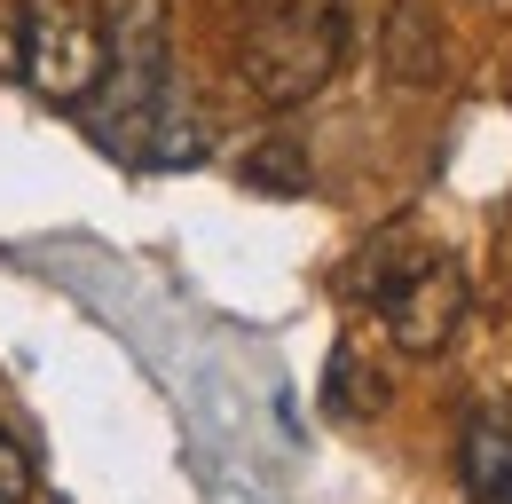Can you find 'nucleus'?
<instances>
[{
    "instance_id": "423d86ee",
    "label": "nucleus",
    "mask_w": 512,
    "mask_h": 504,
    "mask_svg": "<svg viewBox=\"0 0 512 504\" xmlns=\"http://www.w3.org/2000/svg\"><path fill=\"white\" fill-rule=\"evenodd\" d=\"M457 473L473 504H512V418H473L457 441Z\"/></svg>"
},
{
    "instance_id": "39448f33",
    "label": "nucleus",
    "mask_w": 512,
    "mask_h": 504,
    "mask_svg": "<svg viewBox=\"0 0 512 504\" xmlns=\"http://www.w3.org/2000/svg\"><path fill=\"white\" fill-rule=\"evenodd\" d=\"M442 32H434V16L418 8V0H394L386 8V71L402 79V87H434L442 79Z\"/></svg>"
},
{
    "instance_id": "0eeeda50",
    "label": "nucleus",
    "mask_w": 512,
    "mask_h": 504,
    "mask_svg": "<svg viewBox=\"0 0 512 504\" xmlns=\"http://www.w3.org/2000/svg\"><path fill=\"white\" fill-rule=\"evenodd\" d=\"M323 402H331L339 418H363V410H379V402H386L379 378L355 363V347H339V355H331V394H323Z\"/></svg>"
},
{
    "instance_id": "7ed1b4c3",
    "label": "nucleus",
    "mask_w": 512,
    "mask_h": 504,
    "mask_svg": "<svg viewBox=\"0 0 512 504\" xmlns=\"http://www.w3.org/2000/svg\"><path fill=\"white\" fill-rule=\"evenodd\" d=\"M347 56V8L339 0H253L237 71L268 111H292L323 95V79Z\"/></svg>"
},
{
    "instance_id": "f03ea898",
    "label": "nucleus",
    "mask_w": 512,
    "mask_h": 504,
    "mask_svg": "<svg viewBox=\"0 0 512 504\" xmlns=\"http://www.w3.org/2000/svg\"><path fill=\"white\" fill-rule=\"evenodd\" d=\"M347 292L386 323V339L402 355H442L457 339V323H465V268L442 245L410 237V229H379L355 252Z\"/></svg>"
},
{
    "instance_id": "1a4fd4ad",
    "label": "nucleus",
    "mask_w": 512,
    "mask_h": 504,
    "mask_svg": "<svg viewBox=\"0 0 512 504\" xmlns=\"http://www.w3.org/2000/svg\"><path fill=\"white\" fill-rule=\"evenodd\" d=\"M32 497V457H24V441L0 426V504H24Z\"/></svg>"
},
{
    "instance_id": "20e7f679",
    "label": "nucleus",
    "mask_w": 512,
    "mask_h": 504,
    "mask_svg": "<svg viewBox=\"0 0 512 504\" xmlns=\"http://www.w3.org/2000/svg\"><path fill=\"white\" fill-rule=\"evenodd\" d=\"M103 71H111V24H95L71 0L16 8V79H32L48 103H64V111L95 103Z\"/></svg>"
},
{
    "instance_id": "f257e3e1",
    "label": "nucleus",
    "mask_w": 512,
    "mask_h": 504,
    "mask_svg": "<svg viewBox=\"0 0 512 504\" xmlns=\"http://www.w3.org/2000/svg\"><path fill=\"white\" fill-rule=\"evenodd\" d=\"M95 126L111 150L142 166L197 158V119L174 103V56H166V0H119L111 16V71L95 87Z\"/></svg>"
},
{
    "instance_id": "6e6552de",
    "label": "nucleus",
    "mask_w": 512,
    "mask_h": 504,
    "mask_svg": "<svg viewBox=\"0 0 512 504\" xmlns=\"http://www.w3.org/2000/svg\"><path fill=\"white\" fill-rule=\"evenodd\" d=\"M245 182H260V189H308V158L276 134L268 150H253V158H245Z\"/></svg>"
}]
</instances>
